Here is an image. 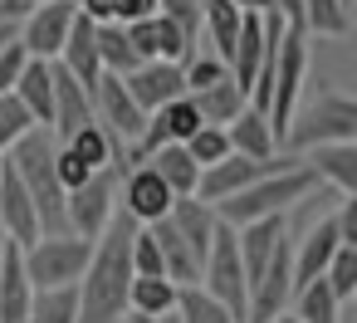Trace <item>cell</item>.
Here are the masks:
<instances>
[{"mask_svg":"<svg viewBox=\"0 0 357 323\" xmlns=\"http://www.w3.org/2000/svg\"><path fill=\"white\" fill-rule=\"evenodd\" d=\"M93 30H98V20H89L84 10H74V25H69V40H64V50H59V64L93 93V84L103 79V69H98V45H93Z\"/></svg>","mask_w":357,"mask_h":323,"instance_id":"21","label":"cell"},{"mask_svg":"<svg viewBox=\"0 0 357 323\" xmlns=\"http://www.w3.org/2000/svg\"><path fill=\"white\" fill-rule=\"evenodd\" d=\"M303 167L328 181L337 196H357V142H323L303 152Z\"/></svg>","mask_w":357,"mask_h":323,"instance_id":"18","label":"cell"},{"mask_svg":"<svg viewBox=\"0 0 357 323\" xmlns=\"http://www.w3.org/2000/svg\"><path fill=\"white\" fill-rule=\"evenodd\" d=\"M30 128H35V118L25 113V103L15 93H0V152H10Z\"/></svg>","mask_w":357,"mask_h":323,"instance_id":"40","label":"cell"},{"mask_svg":"<svg viewBox=\"0 0 357 323\" xmlns=\"http://www.w3.org/2000/svg\"><path fill=\"white\" fill-rule=\"evenodd\" d=\"M93 255V240L64 230V235H35L30 245H20V260H25V274L35 289H74L84 264Z\"/></svg>","mask_w":357,"mask_h":323,"instance_id":"4","label":"cell"},{"mask_svg":"<svg viewBox=\"0 0 357 323\" xmlns=\"http://www.w3.org/2000/svg\"><path fill=\"white\" fill-rule=\"evenodd\" d=\"M157 15H167L196 54V45H201V0H157Z\"/></svg>","mask_w":357,"mask_h":323,"instance_id":"39","label":"cell"},{"mask_svg":"<svg viewBox=\"0 0 357 323\" xmlns=\"http://www.w3.org/2000/svg\"><path fill=\"white\" fill-rule=\"evenodd\" d=\"M201 289L225 303L235 313V323H245V308H250V279H245V264H240V250H235V230L220 220L215 235H211V250H206V264H201Z\"/></svg>","mask_w":357,"mask_h":323,"instance_id":"6","label":"cell"},{"mask_svg":"<svg viewBox=\"0 0 357 323\" xmlns=\"http://www.w3.org/2000/svg\"><path fill=\"white\" fill-rule=\"evenodd\" d=\"M176 323H235V313L225 303H215L201 284H181L176 289V308H172Z\"/></svg>","mask_w":357,"mask_h":323,"instance_id":"32","label":"cell"},{"mask_svg":"<svg viewBox=\"0 0 357 323\" xmlns=\"http://www.w3.org/2000/svg\"><path fill=\"white\" fill-rule=\"evenodd\" d=\"M298 6H303V0H269V10H279L289 30H298Z\"/></svg>","mask_w":357,"mask_h":323,"instance_id":"45","label":"cell"},{"mask_svg":"<svg viewBox=\"0 0 357 323\" xmlns=\"http://www.w3.org/2000/svg\"><path fill=\"white\" fill-rule=\"evenodd\" d=\"M0 167H6V152H0Z\"/></svg>","mask_w":357,"mask_h":323,"instance_id":"51","label":"cell"},{"mask_svg":"<svg viewBox=\"0 0 357 323\" xmlns=\"http://www.w3.org/2000/svg\"><path fill=\"white\" fill-rule=\"evenodd\" d=\"M54 176H59V186H64V191H74V186H84L93 172H89V167H84V162L59 142V147H54Z\"/></svg>","mask_w":357,"mask_h":323,"instance_id":"42","label":"cell"},{"mask_svg":"<svg viewBox=\"0 0 357 323\" xmlns=\"http://www.w3.org/2000/svg\"><path fill=\"white\" fill-rule=\"evenodd\" d=\"M64 216H69V230L84 235V240H98L108 230V220L118 216V172L103 167L93 172L84 186H74L64 196Z\"/></svg>","mask_w":357,"mask_h":323,"instance_id":"8","label":"cell"},{"mask_svg":"<svg viewBox=\"0 0 357 323\" xmlns=\"http://www.w3.org/2000/svg\"><path fill=\"white\" fill-rule=\"evenodd\" d=\"M132 230L123 211L108 220V230L93 240V255L74 284L79 294V318L74 323H123L128 318V284H132Z\"/></svg>","mask_w":357,"mask_h":323,"instance_id":"1","label":"cell"},{"mask_svg":"<svg viewBox=\"0 0 357 323\" xmlns=\"http://www.w3.org/2000/svg\"><path fill=\"white\" fill-rule=\"evenodd\" d=\"M84 123H93V98H89V89L54 59V118H50V128H54L59 137H69V133H79Z\"/></svg>","mask_w":357,"mask_h":323,"instance_id":"22","label":"cell"},{"mask_svg":"<svg viewBox=\"0 0 357 323\" xmlns=\"http://www.w3.org/2000/svg\"><path fill=\"white\" fill-rule=\"evenodd\" d=\"M25 64H30V54L20 50V40H15L10 50H0V93H10V89H15V79H20Z\"/></svg>","mask_w":357,"mask_h":323,"instance_id":"43","label":"cell"},{"mask_svg":"<svg viewBox=\"0 0 357 323\" xmlns=\"http://www.w3.org/2000/svg\"><path fill=\"white\" fill-rule=\"evenodd\" d=\"M123 84H128V93H132V103H137L142 113H157L162 103H172V98L186 93L181 64H167V59H147V64H137Z\"/></svg>","mask_w":357,"mask_h":323,"instance_id":"15","label":"cell"},{"mask_svg":"<svg viewBox=\"0 0 357 323\" xmlns=\"http://www.w3.org/2000/svg\"><path fill=\"white\" fill-rule=\"evenodd\" d=\"M240 20H245V10H240V6H230V0H201V30L211 35L215 59H220V64H225V59H230V50H235Z\"/></svg>","mask_w":357,"mask_h":323,"instance_id":"31","label":"cell"},{"mask_svg":"<svg viewBox=\"0 0 357 323\" xmlns=\"http://www.w3.org/2000/svg\"><path fill=\"white\" fill-rule=\"evenodd\" d=\"M323 284L333 289L337 303L357 299V245H337V250H333V260H328V269H323Z\"/></svg>","mask_w":357,"mask_h":323,"instance_id":"37","label":"cell"},{"mask_svg":"<svg viewBox=\"0 0 357 323\" xmlns=\"http://www.w3.org/2000/svg\"><path fill=\"white\" fill-rule=\"evenodd\" d=\"M123 30H128V45L137 50V59H142V64H147V59L186 64V59H191V45L181 40V30H176L167 15H142V20L123 25Z\"/></svg>","mask_w":357,"mask_h":323,"instance_id":"14","label":"cell"},{"mask_svg":"<svg viewBox=\"0 0 357 323\" xmlns=\"http://www.w3.org/2000/svg\"><path fill=\"white\" fill-rule=\"evenodd\" d=\"M274 167H284V157L279 162H255V157H220L215 167H201V181H196V196L201 201H225V196H235L240 186H250V181H259V176H269Z\"/></svg>","mask_w":357,"mask_h":323,"instance_id":"13","label":"cell"},{"mask_svg":"<svg viewBox=\"0 0 357 323\" xmlns=\"http://www.w3.org/2000/svg\"><path fill=\"white\" fill-rule=\"evenodd\" d=\"M74 6H79V0H74Z\"/></svg>","mask_w":357,"mask_h":323,"instance_id":"53","label":"cell"},{"mask_svg":"<svg viewBox=\"0 0 357 323\" xmlns=\"http://www.w3.org/2000/svg\"><path fill=\"white\" fill-rule=\"evenodd\" d=\"M0 235H6V240H15V245H30V240L40 235L35 201H30L25 181L15 176L10 157H6V167H0Z\"/></svg>","mask_w":357,"mask_h":323,"instance_id":"16","label":"cell"},{"mask_svg":"<svg viewBox=\"0 0 357 323\" xmlns=\"http://www.w3.org/2000/svg\"><path fill=\"white\" fill-rule=\"evenodd\" d=\"M313 186H318V176H313L303 162H284V167H274L269 176H259V181H250V186H240L235 196L215 201V216H220L230 230H240V225H250V220H264V216H289V206H298Z\"/></svg>","mask_w":357,"mask_h":323,"instance_id":"3","label":"cell"},{"mask_svg":"<svg viewBox=\"0 0 357 323\" xmlns=\"http://www.w3.org/2000/svg\"><path fill=\"white\" fill-rule=\"evenodd\" d=\"M30 6H45V0H30Z\"/></svg>","mask_w":357,"mask_h":323,"instance_id":"50","label":"cell"},{"mask_svg":"<svg viewBox=\"0 0 357 323\" xmlns=\"http://www.w3.org/2000/svg\"><path fill=\"white\" fill-rule=\"evenodd\" d=\"M79 318V294L74 289H35L25 323H74Z\"/></svg>","mask_w":357,"mask_h":323,"instance_id":"35","label":"cell"},{"mask_svg":"<svg viewBox=\"0 0 357 323\" xmlns=\"http://www.w3.org/2000/svg\"><path fill=\"white\" fill-rule=\"evenodd\" d=\"M15 40H20V25H10V20H6V25H0V50H10Z\"/></svg>","mask_w":357,"mask_h":323,"instance_id":"47","label":"cell"},{"mask_svg":"<svg viewBox=\"0 0 357 323\" xmlns=\"http://www.w3.org/2000/svg\"><path fill=\"white\" fill-rule=\"evenodd\" d=\"M30 299H35V284L25 274L20 245L15 240H0V323H25Z\"/></svg>","mask_w":357,"mask_h":323,"instance_id":"17","label":"cell"},{"mask_svg":"<svg viewBox=\"0 0 357 323\" xmlns=\"http://www.w3.org/2000/svg\"><path fill=\"white\" fill-rule=\"evenodd\" d=\"M352 30V10L342 0H303L298 6V35L313 40H342Z\"/></svg>","mask_w":357,"mask_h":323,"instance_id":"27","label":"cell"},{"mask_svg":"<svg viewBox=\"0 0 357 323\" xmlns=\"http://www.w3.org/2000/svg\"><path fill=\"white\" fill-rule=\"evenodd\" d=\"M342 6H347V10H352V0H342Z\"/></svg>","mask_w":357,"mask_h":323,"instance_id":"52","label":"cell"},{"mask_svg":"<svg viewBox=\"0 0 357 323\" xmlns=\"http://www.w3.org/2000/svg\"><path fill=\"white\" fill-rule=\"evenodd\" d=\"M10 93L25 103V113L35 118V128H50V118H54V59H30L20 69V79H15Z\"/></svg>","mask_w":357,"mask_h":323,"instance_id":"23","label":"cell"},{"mask_svg":"<svg viewBox=\"0 0 357 323\" xmlns=\"http://www.w3.org/2000/svg\"><path fill=\"white\" fill-rule=\"evenodd\" d=\"M181 79H186V93H201V89H211V84L230 79V69H225L215 54H191V59L181 64Z\"/></svg>","mask_w":357,"mask_h":323,"instance_id":"41","label":"cell"},{"mask_svg":"<svg viewBox=\"0 0 357 323\" xmlns=\"http://www.w3.org/2000/svg\"><path fill=\"white\" fill-rule=\"evenodd\" d=\"M176 289L181 284H172V279H152V274H132V284H128V313H142V318H172V308H176Z\"/></svg>","mask_w":357,"mask_h":323,"instance_id":"29","label":"cell"},{"mask_svg":"<svg viewBox=\"0 0 357 323\" xmlns=\"http://www.w3.org/2000/svg\"><path fill=\"white\" fill-rule=\"evenodd\" d=\"M181 147L191 152V162H196V167H215L220 157H230V137H225V128H211V123H201Z\"/></svg>","mask_w":357,"mask_h":323,"instance_id":"38","label":"cell"},{"mask_svg":"<svg viewBox=\"0 0 357 323\" xmlns=\"http://www.w3.org/2000/svg\"><path fill=\"white\" fill-rule=\"evenodd\" d=\"M93 45H98V69L103 74H118V79H128L142 59H137V50L128 45V30L118 25V20H98V30H93Z\"/></svg>","mask_w":357,"mask_h":323,"instance_id":"30","label":"cell"},{"mask_svg":"<svg viewBox=\"0 0 357 323\" xmlns=\"http://www.w3.org/2000/svg\"><path fill=\"white\" fill-rule=\"evenodd\" d=\"M289 299H294V240L284 235V240L274 245V255L264 260V269L255 274V284H250L245 323H274Z\"/></svg>","mask_w":357,"mask_h":323,"instance_id":"9","label":"cell"},{"mask_svg":"<svg viewBox=\"0 0 357 323\" xmlns=\"http://www.w3.org/2000/svg\"><path fill=\"white\" fill-rule=\"evenodd\" d=\"M225 137H230V152L235 157H255V162H274L279 142H274V128L259 108H240L235 123H225Z\"/></svg>","mask_w":357,"mask_h":323,"instance_id":"24","label":"cell"},{"mask_svg":"<svg viewBox=\"0 0 357 323\" xmlns=\"http://www.w3.org/2000/svg\"><path fill=\"white\" fill-rule=\"evenodd\" d=\"M147 167L172 186V196H196V181H201V167L191 162V152L181 147V142H167V147H157L152 157H147Z\"/></svg>","mask_w":357,"mask_h":323,"instance_id":"28","label":"cell"},{"mask_svg":"<svg viewBox=\"0 0 357 323\" xmlns=\"http://www.w3.org/2000/svg\"><path fill=\"white\" fill-rule=\"evenodd\" d=\"M118 196H123V216L128 220H137V225H152V220H162L167 211H172V186L147 167V162H137L128 176H123V186H118Z\"/></svg>","mask_w":357,"mask_h":323,"instance_id":"12","label":"cell"},{"mask_svg":"<svg viewBox=\"0 0 357 323\" xmlns=\"http://www.w3.org/2000/svg\"><path fill=\"white\" fill-rule=\"evenodd\" d=\"M142 15H157V0H113V15H108V20L132 25V20H142Z\"/></svg>","mask_w":357,"mask_h":323,"instance_id":"44","label":"cell"},{"mask_svg":"<svg viewBox=\"0 0 357 323\" xmlns=\"http://www.w3.org/2000/svg\"><path fill=\"white\" fill-rule=\"evenodd\" d=\"M167 220L176 225V235L186 240V250L196 255V264H206L211 235H215V225H220L215 206H211V201H201V196H176V201H172V211H167Z\"/></svg>","mask_w":357,"mask_h":323,"instance_id":"19","label":"cell"},{"mask_svg":"<svg viewBox=\"0 0 357 323\" xmlns=\"http://www.w3.org/2000/svg\"><path fill=\"white\" fill-rule=\"evenodd\" d=\"M186 98L196 103L201 123H211V128H225V123L240 118V108H250V98H245V89H240L235 79H220V84H211V89H201V93H186Z\"/></svg>","mask_w":357,"mask_h":323,"instance_id":"26","label":"cell"},{"mask_svg":"<svg viewBox=\"0 0 357 323\" xmlns=\"http://www.w3.org/2000/svg\"><path fill=\"white\" fill-rule=\"evenodd\" d=\"M79 10H84L89 20H108V15H113V0H79Z\"/></svg>","mask_w":357,"mask_h":323,"instance_id":"46","label":"cell"},{"mask_svg":"<svg viewBox=\"0 0 357 323\" xmlns=\"http://www.w3.org/2000/svg\"><path fill=\"white\" fill-rule=\"evenodd\" d=\"M152 123H157V133H162V142H186L196 128H201V113H196V103L181 93V98H172V103H162L157 113H147Z\"/></svg>","mask_w":357,"mask_h":323,"instance_id":"34","label":"cell"},{"mask_svg":"<svg viewBox=\"0 0 357 323\" xmlns=\"http://www.w3.org/2000/svg\"><path fill=\"white\" fill-rule=\"evenodd\" d=\"M64 147L89 167V172H103V167H113V157H118V147H113V137L98 128V123H84L79 133H69L64 137Z\"/></svg>","mask_w":357,"mask_h":323,"instance_id":"33","label":"cell"},{"mask_svg":"<svg viewBox=\"0 0 357 323\" xmlns=\"http://www.w3.org/2000/svg\"><path fill=\"white\" fill-rule=\"evenodd\" d=\"M284 142L298 152L323 142H357V103L347 93H318L308 108H294Z\"/></svg>","mask_w":357,"mask_h":323,"instance_id":"5","label":"cell"},{"mask_svg":"<svg viewBox=\"0 0 357 323\" xmlns=\"http://www.w3.org/2000/svg\"><path fill=\"white\" fill-rule=\"evenodd\" d=\"M308 35L289 30L279 40V64H274V84H269V103H264V118L274 128V142L284 147V133H289V118L298 108V89H303V74H308Z\"/></svg>","mask_w":357,"mask_h":323,"instance_id":"7","label":"cell"},{"mask_svg":"<svg viewBox=\"0 0 357 323\" xmlns=\"http://www.w3.org/2000/svg\"><path fill=\"white\" fill-rule=\"evenodd\" d=\"M337 245H342L337 220H333V216H323V220L308 230V240H298V245H294V294H298L303 284L323 279V269H328V260H333V250H337Z\"/></svg>","mask_w":357,"mask_h":323,"instance_id":"20","label":"cell"},{"mask_svg":"<svg viewBox=\"0 0 357 323\" xmlns=\"http://www.w3.org/2000/svg\"><path fill=\"white\" fill-rule=\"evenodd\" d=\"M10 167L15 176L25 181L30 201H35V220H40V235H64L69 230V216H64V186L54 176V142H50V128H30L10 152Z\"/></svg>","mask_w":357,"mask_h":323,"instance_id":"2","label":"cell"},{"mask_svg":"<svg viewBox=\"0 0 357 323\" xmlns=\"http://www.w3.org/2000/svg\"><path fill=\"white\" fill-rule=\"evenodd\" d=\"M152 230V240H157V255H162V274L172 279V284H201V264H196V255L186 250V240L176 235V225L162 216V220H152L147 225Z\"/></svg>","mask_w":357,"mask_h":323,"instance_id":"25","label":"cell"},{"mask_svg":"<svg viewBox=\"0 0 357 323\" xmlns=\"http://www.w3.org/2000/svg\"><path fill=\"white\" fill-rule=\"evenodd\" d=\"M274 323H298V318H294V313H279V318H274Z\"/></svg>","mask_w":357,"mask_h":323,"instance_id":"49","label":"cell"},{"mask_svg":"<svg viewBox=\"0 0 357 323\" xmlns=\"http://www.w3.org/2000/svg\"><path fill=\"white\" fill-rule=\"evenodd\" d=\"M294 299H298V313H294L298 323H342V303L333 299V289H328L323 279L303 284Z\"/></svg>","mask_w":357,"mask_h":323,"instance_id":"36","label":"cell"},{"mask_svg":"<svg viewBox=\"0 0 357 323\" xmlns=\"http://www.w3.org/2000/svg\"><path fill=\"white\" fill-rule=\"evenodd\" d=\"M74 0H45L35 6L25 20H20V50L30 59H59L64 40H69V25H74Z\"/></svg>","mask_w":357,"mask_h":323,"instance_id":"11","label":"cell"},{"mask_svg":"<svg viewBox=\"0 0 357 323\" xmlns=\"http://www.w3.org/2000/svg\"><path fill=\"white\" fill-rule=\"evenodd\" d=\"M89 98H93V123L113 137V147H132V142L142 137L147 113L132 103V93H128V84H123L118 74H103Z\"/></svg>","mask_w":357,"mask_h":323,"instance_id":"10","label":"cell"},{"mask_svg":"<svg viewBox=\"0 0 357 323\" xmlns=\"http://www.w3.org/2000/svg\"><path fill=\"white\" fill-rule=\"evenodd\" d=\"M123 323H162V318H142V313H128Z\"/></svg>","mask_w":357,"mask_h":323,"instance_id":"48","label":"cell"},{"mask_svg":"<svg viewBox=\"0 0 357 323\" xmlns=\"http://www.w3.org/2000/svg\"><path fill=\"white\" fill-rule=\"evenodd\" d=\"M0 240H6V235H0Z\"/></svg>","mask_w":357,"mask_h":323,"instance_id":"54","label":"cell"}]
</instances>
